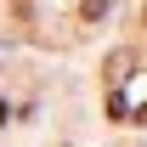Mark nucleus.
<instances>
[{
  "label": "nucleus",
  "mask_w": 147,
  "mask_h": 147,
  "mask_svg": "<svg viewBox=\"0 0 147 147\" xmlns=\"http://www.w3.org/2000/svg\"><path fill=\"white\" fill-rule=\"evenodd\" d=\"M28 6H34V0H11V17H17V28H28Z\"/></svg>",
  "instance_id": "3"
},
{
  "label": "nucleus",
  "mask_w": 147,
  "mask_h": 147,
  "mask_svg": "<svg viewBox=\"0 0 147 147\" xmlns=\"http://www.w3.org/2000/svg\"><path fill=\"white\" fill-rule=\"evenodd\" d=\"M130 68H136V57H130V51H113L108 62H102V79H108L113 91H119V85H125V79H130Z\"/></svg>",
  "instance_id": "1"
},
{
  "label": "nucleus",
  "mask_w": 147,
  "mask_h": 147,
  "mask_svg": "<svg viewBox=\"0 0 147 147\" xmlns=\"http://www.w3.org/2000/svg\"><path fill=\"white\" fill-rule=\"evenodd\" d=\"M79 17H85V23H96V17H108V0H85V6H79Z\"/></svg>",
  "instance_id": "2"
},
{
  "label": "nucleus",
  "mask_w": 147,
  "mask_h": 147,
  "mask_svg": "<svg viewBox=\"0 0 147 147\" xmlns=\"http://www.w3.org/2000/svg\"><path fill=\"white\" fill-rule=\"evenodd\" d=\"M142 28H147V6H142Z\"/></svg>",
  "instance_id": "4"
}]
</instances>
